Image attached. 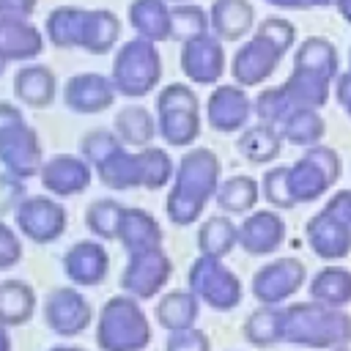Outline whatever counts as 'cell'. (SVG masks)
Masks as SVG:
<instances>
[{
  "label": "cell",
  "instance_id": "cell-1",
  "mask_svg": "<svg viewBox=\"0 0 351 351\" xmlns=\"http://www.w3.org/2000/svg\"><path fill=\"white\" fill-rule=\"evenodd\" d=\"M214 176H217V159L211 156V151L200 148L181 159L176 186L167 200V214L173 217V222L189 225L200 214L206 195L214 189Z\"/></svg>",
  "mask_w": 351,
  "mask_h": 351
},
{
  "label": "cell",
  "instance_id": "cell-2",
  "mask_svg": "<svg viewBox=\"0 0 351 351\" xmlns=\"http://www.w3.org/2000/svg\"><path fill=\"white\" fill-rule=\"evenodd\" d=\"M96 340L104 351H137L148 343V321L132 299L118 296L104 304Z\"/></svg>",
  "mask_w": 351,
  "mask_h": 351
},
{
  "label": "cell",
  "instance_id": "cell-3",
  "mask_svg": "<svg viewBox=\"0 0 351 351\" xmlns=\"http://www.w3.org/2000/svg\"><path fill=\"white\" fill-rule=\"evenodd\" d=\"M0 156L22 178L38 167V143L11 104H0Z\"/></svg>",
  "mask_w": 351,
  "mask_h": 351
},
{
  "label": "cell",
  "instance_id": "cell-4",
  "mask_svg": "<svg viewBox=\"0 0 351 351\" xmlns=\"http://www.w3.org/2000/svg\"><path fill=\"white\" fill-rule=\"evenodd\" d=\"M200 129L197 99L184 85H170L159 96V132L173 145H186Z\"/></svg>",
  "mask_w": 351,
  "mask_h": 351
},
{
  "label": "cell",
  "instance_id": "cell-5",
  "mask_svg": "<svg viewBox=\"0 0 351 351\" xmlns=\"http://www.w3.org/2000/svg\"><path fill=\"white\" fill-rule=\"evenodd\" d=\"M167 274H170V261L159 252V247H151V250L134 252V258L129 261L121 277V285L134 296H154L165 285Z\"/></svg>",
  "mask_w": 351,
  "mask_h": 351
},
{
  "label": "cell",
  "instance_id": "cell-6",
  "mask_svg": "<svg viewBox=\"0 0 351 351\" xmlns=\"http://www.w3.org/2000/svg\"><path fill=\"white\" fill-rule=\"evenodd\" d=\"M16 217H19L22 233L36 241H52L66 228V211L55 200H47V197H30L19 203Z\"/></svg>",
  "mask_w": 351,
  "mask_h": 351
},
{
  "label": "cell",
  "instance_id": "cell-7",
  "mask_svg": "<svg viewBox=\"0 0 351 351\" xmlns=\"http://www.w3.org/2000/svg\"><path fill=\"white\" fill-rule=\"evenodd\" d=\"M47 321L58 335H80L90 321V310L77 291L58 288L47 299Z\"/></svg>",
  "mask_w": 351,
  "mask_h": 351
},
{
  "label": "cell",
  "instance_id": "cell-8",
  "mask_svg": "<svg viewBox=\"0 0 351 351\" xmlns=\"http://www.w3.org/2000/svg\"><path fill=\"white\" fill-rule=\"evenodd\" d=\"M41 181L49 192L55 195H74L80 189L88 186L90 181V170L88 165H82L80 159H71V156H58L52 162L44 165L41 170Z\"/></svg>",
  "mask_w": 351,
  "mask_h": 351
},
{
  "label": "cell",
  "instance_id": "cell-9",
  "mask_svg": "<svg viewBox=\"0 0 351 351\" xmlns=\"http://www.w3.org/2000/svg\"><path fill=\"white\" fill-rule=\"evenodd\" d=\"M66 271L74 282L80 285H93L104 277L107 271V255L101 250V244L96 241H82L77 247L69 250L66 255Z\"/></svg>",
  "mask_w": 351,
  "mask_h": 351
},
{
  "label": "cell",
  "instance_id": "cell-10",
  "mask_svg": "<svg viewBox=\"0 0 351 351\" xmlns=\"http://www.w3.org/2000/svg\"><path fill=\"white\" fill-rule=\"evenodd\" d=\"M33 307H36V296L25 282L19 280L0 282V321L3 324L27 321L33 315Z\"/></svg>",
  "mask_w": 351,
  "mask_h": 351
},
{
  "label": "cell",
  "instance_id": "cell-11",
  "mask_svg": "<svg viewBox=\"0 0 351 351\" xmlns=\"http://www.w3.org/2000/svg\"><path fill=\"white\" fill-rule=\"evenodd\" d=\"M66 99H69V104L77 112H101L112 101V90H110V82L107 80L90 74V90H85V80L77 77V80L69 82Z\"/></svg>",
  "mask_w": 351,
  "mask_h": 351
},
{
  "label": "cell",
  "instance_id": "cell-12",
  "mask_svg": "<svg viewBox=\"0 0 351 351\" xmlns=\"http://www.w3.org/2000/svg\"><path fill=\"white\" fill-rule=\"evenodd\" d=\"M52 74L44 69H27L16 74V96L27 104H49L52 101Z\"/></svg>",
  "mask_w": 351,
  "mask_h": 351
},
{
  "label": "cell",
  "instance_id": "cell-13",
  "mask_svg": "<svg viewBox=\"0 0 351 351\" xmlns=\"http://www.w3.org/2000/svg\"><path fill=\"white\" fill-rule=\"evenodd\" d=\"M156 315L167 329H176V332L189 329V324L195 318V299L189 293H170L162 299Z\"/></svg>",
  "mask_w": 351,
  "mask_h": 351
},
{
  "label": "cell",
  "instance_id": "cell-14",
  "mask_svg": "<svg viewBox=\"0 0 351 351\" xmlns=\"http://www.w3.org/2000/svg\"><path fill=\"white\" fill-rule=\"evenodd\" d=\"M115 129L121 132V137L126 143H148L154 134V118L148 115V110L143 107H126L118 118H115Z\"/></svg>",
  "mask_w": 351,
  "mask_h": 351
},
{
  "label": "cell",
  "instance_id": "cell-15",
  "mask_svg": "<svg viewBox=\"0 0 351 351\" xmlns=\"http://www.w3.org/2000/svg\"><path fill=\"white\" fill-rule=\"evenodd\" d=\"M233 233L236 230H233V225L228 219H222V217L208 219L203 225V230H200V247L208 255H222V252H228L233 247Z\"/></svg>",
  "mask_w": 351,
  "mask_h": 351
},
{
  "label": "cell",
  "instance_id": "cell-16",
  "mask_svg": "<svg viewBox=\"0 0 351 351\" xmlns=\"http://www.w3.org/2000/svg\"><path fill=\"white\" fill-rule=\"evenodd\" d=\"M252 200H255V184L247 181V178H233V181H228V184L222 186V192H219V203H222L225 208H233V211L247 208Z\"/></svg>",
  "mask_w": 351,
  "mask_h": 351
},
{
  "label": "cell",
  "instance_id": "cell-17",
  "mask_svg": "<svg viewBox=\"0 0 351 351\" xmlns=\"http://www.w3.org/2000/svg\"><path fill=\"white\" fill-rule=\"evenodd\" d=\"M206 348H208V343L197 329H181L167 343V351H206Z\"/></svg>",
  "mask_w": 351,
  "mask_h": 351
},
{
  "label": "cell",
  "instance_id": "cell-18",
  "mask_svg": "<svg viewBox=\"0 0 351 351\" xmlns=\"http://www.w3.org/2000/svg\"><path fill=\"white\" fill-rule=\"evenodd\" d=\"M19 255H22V247H19L16 236L0 222V269L14 266L19 261Z\"/></svg>",
  "mask_w": 351,
  "mask_h": 351
},
{
  "label": "cell",
  "instance_id": "cell-19",
  "mask_svg": "<svg viewBox=\"0 0 351 351\" xmlns=\"http://www.w3.org/2000/svg\"><path fill=\"white\" fill-rule=\"evenodd\" d=\"M52 351H82V348H52Z\"/></svg>",
  "mask_w": 351,
  "mask_h": 351
}]
</instances>
